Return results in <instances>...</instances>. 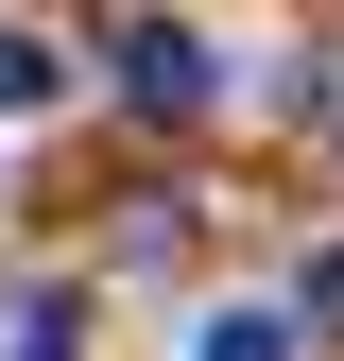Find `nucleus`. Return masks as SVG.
Listing matches in <instances>:
<instances>
[{
	"label": "nucleus",
	"mask_w": 344,
	"mask_h": 361,
	"mask_svg": "<svg viewBox=\"0 0 344 361\" xmlns=\"http://www.w3.org/2000/svg\"><path fill=\"white\" fill-rule=\"evenodd\" d=\"M69 327H86V310H69V293H35V310H18V344H0V361H69Z\"/></svg>",
	"instance_id": "20e7f679"
},
{
	"label": "nucleus",
	"mask_w": 344,
	"mask_h": 361,
	"mask_svg": "<svg viewBox=\"0 0 344 361\" xmlns=\"http://www.w3.org/2000/svg\"><path fill=\"white\" fill-rule=\"evenodd\" d=\"M327 310H344V258H310V327H327Z\"/></svg>",
	"instance_id": "39448f33"
},
{
	"label": "nucleus",
	"mask_w": 344,
	"mask_h": 361,
	"mask_svg": "<svg viewBox=\"0 0 344 361\" xmlns=\"http://www.w3.org/2000/svg\"><path fill=\"white\" fill-rule=\"evenodd\" d=\"M52 86H69V52H52V35H0V121H18V104H52Z\"/></svg>",
	"instance_id": "7ed1b4c3"
},
{
	"label": "nucleus",
	"mask_w": 344,
	"mask_h": 361,
	"mask_svg": "<svg viewBox=\"0 0 344 361\" xmlns=\"http://www.w3.org/2000/svg\"><path fill=\"white\" fill-rule=\"evenodd\" d=\"M207 86H224V69H207L190 18H138V35H121V104H138V121H190Z\"/></svg>",
	"instance_id": "f257e3e1"
},
{
	"label": "nucleus",
	"mask_w": 344,
	"mask_h": 361,
	"mask_svg": "<svg viewBox=\"0 0 344 361\" xmlns=\"http://www.w3.org/2000/svg\"><path fill=\"white\" fill-rule=\"evenodd\" d=\"M190 361H293V310H207Z\"/></svg>",
	"instance_id": "f03ea898"
}]
</instances>
